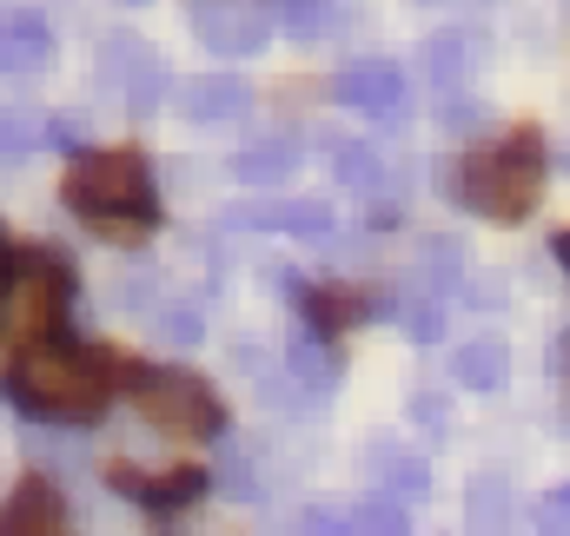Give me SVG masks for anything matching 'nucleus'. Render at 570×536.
Masks as SVG:
<instances>
[{
	"mask_svg": "<svg viewBox=\"0 0 570 536\" xmlns=\"http://www.w3.org/2000/svg\"><path fill=\"white\" fill-rule=\"evenodd\" d=\"M7 391L33 417L60 424H94L114 398V365L107 351H73V345H27L7 371Z\"/></svg>",
	"mask_w": 570,
	"mask_h": 536,
	"instance_id": "nucleus-1",
	"label": "nucleus"
},
{
	"mask_svg": "<svg viewBox=\"0 0 570 536\" xmlns=\"http://www.w3.org/2000/svg\"><path fill=\"white\" fill-rule=\"evenodd\" d=\"M67 199L107 232V239H140L153 226V172L134 146H100V152H80L73 172H67Z\"/></svg>",
	"mask_w": 570,
	"mask_h": 536,
	"instance_id": "nucleus-2",
	"label": "nucleus"
},
{
	"mask_svg": "<svg viewBox=\"0 0 570 536\" xmlns=\"http://www.w3.org/2000/svg\"><path fill=\"white\" fill-rule=\"evenodd\" d=\"M458 192L471 212L498 219V226H518L531 219L538 192H544V139L538 133H518L504 146H478L464 166H458Z\"/></svg>",
	"mask_w": 570,
	"mask_h": 536,
	"instance_id": "nucleus-3",
	"label": "nucleus"
},
{
	"mask_svg": "<svg viewBox=\"0 0 570 536\" xmlns=\"http://www.w3.org/2000/svg\"><path fill=\"white\" fill-rule=\"evenodd\" d=\"M67 298H73V271L60 266L53 252H20L13 285H7V298H0V338L20 345V351L40 345V338L60 325Z\"/></svg>",
	"mask_w": 570,
	"mask_h": 536,
	"instance_id": "nucleus-4",
	"label": "nucleus"
},
{
	"mask_svg": "<svg viewBox=\"0 0 570 536\" xmlns=\"http://www.w3.org/2000/svg\"><path fill=\"white\" fill-rule=\"evenodd\" d=\"M134 410L179 444H199L219 430V398L193 371H134Z\"/></svg>",
	"mask_w": 570,
	"mask_h": 536,
	"instance_id": "nucleus-5",
	"label": "nucleus"
},
{
	"mask_svg": "<svg viewBox=\"0 0 570 536\" xmlns=\"http://www.w3.org/2000/svg\"><path fill=\"white\" fill-rule=\"evenodd\" d=\"M100 87L114 100H127V107H153L166 93V67H159V53L140 33H107L100 40Z\"/></svg>",
	"mask_w": 570,
	"mask_h": 536,
	"instance_id": "nucleus-6",
	"label": "nucleus"
},
{
	"mask_svg": "<svg viewBox=\"0 0 570 536\" xmlns=\"http://www.w3.org/2000/svg\"><path fill=\"white\" fill-rule=\"evenodd\" d=\"M186 13H193V33H199L213 53H239V60L259 53L266 33H273V20H266L259 0H193Z\"/></svg>",
	"mask_w": 570,
	"mask_h": 536,
	"instance_id": "nucleus-7",
	"label": "nucleus"
},
{
	"mask_svg": "<svg viewBox=\"0 0 570 536\" xmlns=\"http://www.w3.org/2000/svg\"><path fill=\"white\" fill-rule=\"evenodd\" d=\"M107 484L120 497H140L146 510H179L206 490V477L193 464H173V470H140V464H107Z\"/></svg>",
	"mask_w": 570,
	"mask_h": 536,
	"instance_id": "nucleus-8",
	"label": "nucleus"
},
{
	"mask_svg": "<svg viewBox=\"0 0 570 536\" xmlns=\"http://www.w3.org/2000/svg\"><path fill=\"white\" fill-rule=\"evenodd\" d=\"M338 100L372 113V120H399L405 113V80H399L392 60H358V67L338 73Z\"/></svg>",
	"mask_w": 570,
	"mask_h": 536,
	"instance_id": "nucleus-9",
	"label": "nucleus"
},
{
	"mask_svg": "<svg viewBox=\"0 0 570 536\" xmlns=\"http://www.w3.org/2000/svg\"><path fill=\"white\" fill-rule=\"evenodd\" d=\"M47 53H53V33H47V20L33 7L0 20V73H40Z\"/></svg>",
	"mask_w": 570,
	"mask_h": 536,
	"instance_id": "nucleus-10",
	"label": "nucleus"
},
{
	"mask_svg": "<svg viewBox=\"0 0 570 536\" xmlns=\"http://www.w3.org/2000/svg\"><path fill=\"white\" fill-rule=\"evenodd\" d=\"M0 536H67V524H60V497H53L40 477H27V484L7 497Z\"/></svg>",
	"mask_w": 570,
	"mask_h": 536,
	"instance_id": "nucleus-11",
	"label": "nucleus"
},
{
	"mask_svg": "<svg viewBox=\"0 0 570 536\" xmlns=\"http://www.w3.org/2000/svg\"><path fill=\"white\" fill-rule=\"evenodd\" d=\"M246 107V87L233 80V73H193V80H179V113L186 120H233Z\"/></svg>",
	"mask_w": 570,
	"mask_h": 536,
	"instance_id": "nucleus-12",
	"label": "nucleus"
},
{
	"mask_svg": "<svg viewBox=\"0 0 570 536\" xmlns=\"http://www.w3.org/2000/svg\"><path fill=\"white\" fill-rule=\"evenodd\" d=\"M292 172H298V146H285V139H259V146H246L233 159V179L239 186H285Z\"/></svg>",
	"mask_w": 570,
	"mask_h": 536,
	"instance_id": "nucleus-13",
	"label": "nucleus"
},
{
	"mask_svg": "<svg viewBox=\"0 0 570 536\" xmlns=\"http://www.w3.org/2000/svg\"><path fill=\"white\" fill-rule=\"evenodd\" d=\"M239 226H266V232H325L332 212H325V199H285V206H253V212H239Z\"/></svg>",
	"mask_w": 570,
	"mask_h": 536,
	"instance_id": "nucleus-14",
	"label": "nucleus"
},
{
	"mask_svg": "<svg viewBox=\"0 0 570 536\" xmlns=\"http://www.w3.org/2000/svg\"><path fill=\"white\" fill-rule=\"evenodd\" d=\"M451 378H458L464 391H498V385H504V345L471 338V345L451 358Z\"/></svg>",
	"mask_w": 570,
	"mask_h": 536,
	"instance_id": "nucleus-15",
	"label": "nucleus"
},
{
	"mask_svg": "<svg viewBox=\"0 0 570 536\" xmlns=\"http://www.w3.org/2000/svg\"><path fill=\"white\" fill-rule=\"evenodd\" d=\"M458 278H464V246H458V239H425V246H419V291L444 298Z\"/></svg>",
	"mask_w": 570,
	"mask_h": 536,
	"instance_id": "nucleus-16",
	"label": "nucleus"
},
{
	"mask_svg": "<svg viewBox=\"0 0 570 536\" xmlns=\"http://www.w3.org/2000/svg\"><path fill=\"white\" fill-rule=\"evenodd\" d=\"M425 73L444 87V93H464L458 80L471 73V33H438V40L425 47Z\"/></svg>",
	"mask_w": 570,
	"mask_h": 536,
	"instance_id": "nucleus-17",
	"label": "nucleus"
},
{
	"mask_svg": "<svg viewBox=\"0 0 570 536\" xmlns=\"http://www.w3.org/2000/svg\"><path fill=\"white\" fill-rule=\"evenodd\" d=\"M444 311H451V305H444V298H431V291H419V285L392 305V318H399V325H405V338H419V345L444 338Z\"/></svg>",
	"mask_w": 570,
	"mask_h": 536,
	"instance_id": "nucleus-18",
	"label": "nucleus"
},
{
	"mask_svg": "<svg viewBox=\"0 0 570 536\" xmlns=\"http://www.w3.org/2000/svg\"><path fill=\"white\" fill-rule=\"evenodd\" d=\"M273 20L285 27V40H318L332 27V0H273Z\"/></svg>",
	"mask_w": 570,
	"mask_h": 536,
	"instance_id": "nucleus-19",
	"label": "nucleus"
},
{
	"mask_svg": "<svg viewBox=\"0 0 570 536\" xmlns=\"http://www.w3.org/2000/svg\"><path fill=\"white\" fill-rule=\"evenodd\" d=\"M352 530L358 536H412V517H405L399 497H365V504L352 510Z\"/></svg>",
	"mask_w": 570,
	"mask_h": 536,
	"instance_id": "nucleus-20",
	"label": "nucleus"
},
{
	"mask_svg": "<svg viewBox=\"0 0 570 536\" xmlns=\"http://www.w3.org/2000/svg\"><path fill=\"white\" fill-rule=\"evenodd\" d=\"M40 146H47V120H40V113H20V107H7V113H0V159L40 152Z\"/></svg>",
	"mask_w": 570,
	"mask_h": 536,
	"instance_id": "nucleus-21",
	"label": "nucleus"
},
{
	"mask_svg": "<svg viewBox=\"0 0 570 536\" xmlns=\"http://www.w3.org/2000/svg\"><path fill=\"white\" fill-rule=\"evenodd\" d=\"M332 172H338V186H358V192H372V186H379V152H372V146H358V139H338V152H332Z\"/></svg>",
	"mask_w": 570,
	"mask_h": 536,
	"instance_id": "nucleus-22",
	"label": "nucleus"
},
{
	"mask_svg": "<svg viewBox=\"0 0 570 536\" xmlns=\"http://www.w3.org/2000/svg\"><path fill=\"white\" fill-rule=\"evenodd\" d=\"M285 371H292V378H298V385H305L312 398H318V391H325V385L338 378V371H332V358H325L318 345H292V351H285Z\"/></svg>",
	"mask_w": 570,
	"mask_h": 536,
	"instance_id": "nucleus-23",
	"label": "nucleus"
},
{
	"mask_svg": "<svg viewBox=\"0 0 570 536\" xmlns=\"http://www.w3.org/2000/svg\"><path fill=\"white\" fill-rule=\"evenodd\" d=\"M471 517H478L484 530H504V517H511V484L478 477V484H471Z\"/></svg>",
	"mask_w": 570,
	"mask_h": 536,
	"instance_id": "nucleus-24",
	"label": "nucleus"
},
{
	"mask_svg": "<svg viewBox=\"0 0 570 536\" xmlns=\"http://www.w3.org/2000/svg\"><path fill=\"white\" fill-rule=\"evenodd\" d=\"M292 536H358V530H352V517H332V510H305Z\"/></svg>",
	"mask_w": 570,
	"mask_h": 536,
	"instance_id": "nucleus-25",
	"label": "nucleus"
},
{
	"mask_svg": "<svg viewBox=\"0 0 570 536\" xmlns=\"http://www.w3.org/2000/svg\"><path fill=\"white\" fill-rule=\"evenodd\" d=\"M159 338H173V345H199V311H159Z\"/></svg>",
	"mask_w": 570,
	"mask_h": 536,
	"instance_id": "nucleus-26",
	"label": "nucleus"
},
{
	"mask_svg": "<svg viewBox=\"0 0 570 536\" xmlns=\"http://www.w3.org/2000/svg\"><path fill=\"white\" fill-rule=\"evenodd\" d=\"M385 484H399L405 497H419V490H425V464H419V457H392V464H385Z\"/></svg>",
	"mask_w": 570,
	"mask_h": 536,
	"instance_id": "nucleus-27",
	"label": "nucleus"
},
{
	"mask_svg": "<svg viewBox=\"0 0 570 536\" xmlns=\"http://www.w3.org/2000/svg\"><path fill=\"white\" fill-rule=\"evenodd\" d=\"M538 517H544V536H570V484L544 497V510H538Z\"/></svg>",
	"mask_w": 570,
	"mask_h": 536,
	"instance_id": "nucleus-28",
	"label": "nucleus"
},
{
	"mask_svg": "<svg viewBox=\"0 0 570 536\" xmlns=\"http://www.w3.org/2000/svg\"><path fill=\"white\" fill-rule=\"evenodd\" d=\"M438 120H444L451 133H471V127H478V100H464V93H458V100H438Z\"/></svg>",
	"mask_w": 570,
	"mask_h": 536,
	"instance_id": "nucleus-29",
	"label": "nucleus"
},
{
	"mask_svg": "<svg viewBox=\"0 0 570 536\" xmlns=\"http://www.w3.org/2000/svg\"><path fill=\"white\" fill-rule=\"evenodd\" d=\"M47 146L73 152V146H80V120H73V113H53V120H47Z\"/></svg>",
	"mask_w": 570,
	"mask_h": 536,
	"instance_id": "nucleus-30",
	"label": "nucleus"
},
{
	"mask_svg": "<svg viewBox=\"0 0 570 536\" xmlns=\"http://www.w3.org/2000/svg\"><path fill=\"white\" fill-rule=\"evenodd\" d=\"M558 259H564V271H570V232H564V239H558Z\"/></svg>",
	"mask_w": 570,
	"mask_h": 536,
	"instance_id": "nucleus-31",
	"label": "nucleus"
},
{
	"mask_svg": "<svg viewBox=\"0 0 570 536\" xmlns=\"http://www.w3.org/2000/svg\"><path fill=\"white\" fill-rule=\"evenodd\" d=\"M134 7H140V0H134Z\"/></svg>",
	"mask_w": 570,
	"mask_h": 536,
	"instance_id": "nucleus-32",
	"label": "nucleus"
}]
</instances>
